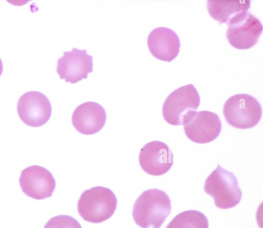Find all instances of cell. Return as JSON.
<instances>
[{"label": "cell", "mask_w": 263, "mask_h": 228, "mask_svg": "<svg viewBox=\"0 0 263 228\" xmlns=\"http://www.w3.org/2000/svg\"><path fill=\"white\" fill-rule=\"evenodd\" d=\"M204 190L213 197L215 205L221 209L235 206L239 203L242 196L235 176L219 164L206 178Z\"/></svg>", "instance_id": "3"}, {"label": "cell", "mask_w": 263, "mask_h": 228, "mask_svg": "<svg viewBox=\"0 0 263 228\" xmlns=\"http://www.w3.org/2000/svg\"><path fill=\"white\" fill-rule=\"evenodd\" d=\"M226 36L230 44L238 49H248L258 42L262 26L258 18L252 14L242 12L228 23Z\"/></svg>", "instance_id": "6"}, {"label": "cell", "mask_w": 263, "mask_h": 228, "mask_svg": "<svg viewBox=\"0 0 263 228\" xmlns=\"http://www.w3.org/2000/svg\"><path fill=\"white\" fill-rule=\"evenodd\" d=\"M139 161L142 170L153 176L167 172L173 164V154L168 146L160 141H152L141 149Z\"/></svg>", "instance_id": "11"}, {"label": "cell", "mask_w": 263, "mask_h": 228, "mask_svg": "<svg viewBox=\"0 0 263 228\" xmlns=\"http://www.w3.org/2000/svg\"><path fill=\"white\" fill-rule=\"evenodd\" d=\"M19 182L23 192L37 200L51 197L55 188V180L51 173L39 165H32L23 170Z\"/></svg>", "instance_id": "9"}, {"label": "cell", "mask_w": 263, "mask_h": 228, "mask_svg": "<svg viewBox=\"0 0 263 228\" xmlns=\"http://www.w3.org/2000/svg\"><path fill=\"white\" fill-rule=\"evenodd\" d=\"M3 70V63L2 61L0 58V76L1 75Z\"/></svg>", "instance_id": "17"}, {"label": "cell", "mask_w": 263, "mask_h": 228, "mask_svg": "<svg viewBox=\"0 0 263 228\" xmlns=\"http://www.w3.org/2000/svg\"><path fill=\"white\" fill-rule=\"evenodd\" d=\"M206 217L196 210L183 212L176 216L166 228H208Z\"/></svg>", "instance_id": "15"}, {"label": "cell", "mask_w": 263, "mask_h": 228, "mask_svg": "<svg viewBox=\"0 0 263 228\" xmlns=\"http://www.w3.org/2000/svg\"><path fill=\"white\" fill-rule=\"evenodd\" d=\"M199 104V93L193 85L181 87L172 92L164 102L163 118L170 125H183Z\"/></svg>", "instance_id": "4"}, {"label": "cell", "mask_w": 263, "mask_h": 228, "mask_svg": "<svg viewBox=\"0 0 263 228\" xmlns=\"http://www.w3.org/2000/svg\"><path fill=\"white\" fill-rule=\"evenodd\" d=\"M183 126L187 138L198 143L213 141L221 130V122L218 115L208 111L195 112Z\"/></svg>", "instance_id": "8"}, {"label": "cell", "mask_w": 263, "mask_h": 228, "mask_svg": "<svg viewBox=\"0 0 263 228\" xmlns=\"http://www.w3.org/2000/svg\"><path fill=\"white\" fill-rule=\"evenodd\" d=\"M92 57L86 50L73 48L65 51L58 60L57 72L61 79L66 82L76 83L87 78V74L92 71Z\"/></svg>", "instance_id": "10"}, {"label": "cell", "mask_w": 263, "mask_h": 228, "mask_svg": "<svg viewBox=\"0 0 263 228\" xmlns=\"http://www.w3.org/2000/svg\"><path fill=\"white\" fill-rule=\"evenodd\" d=\"M44 228H82L80 223L68 215H59L49 219Z\"/></svg>", "instance_id": "16"}, {"label": "cell", "mask_w": 263, "mask_h": 228, "mask_svg": "<svg viewBox=\"0 0 263 228\" xmlns=\"http://www.w3.org/2000/svg\"><path fill=\"white\" fill-rule=\"evenodd\" d=\"M249 0H209L207 9L211 16L220 24L228 23L238 14L247 12Z\"/></svg>", "instance_id": "14"}, {"label": "cell", "mask_w": 263, "mask_h": 228, "mask_svg": "<svg viewBox=\"0 0 263 228\" xmlns=\"http://www.w3.org/2000/svg\"><path fill=\"white\" fill-rule=\"evenodd\" d=\"M17 111L24 123L30 127H39L48 121L52 109L46 96L38 91H29L19 98Z\"/></svg>", "instance_id": "7"}, {"label": "cell", "mask_w": 263, "mask_h": 228, "mask_svg": "<svg viewBox=\"0 0 263 228\" xmlns=\"http://www.w3.org/2000/svg\"><path fill=\"white\" fill-rule=\"evenodd\" d=\"M147 45L154 57L170 62L178 55L180 43L178 36L173 30L166 27H158L149 34Z\"/></svg>", "instance_id": "13"}, {"label": "cell", "mask_w": 263, "mask_h": 228, "mask_svg": "<svg viewBox=\"0 0 263 228\" xmlns=\"http://www.w3.org/2000/svg\"><path fill=\"white\" fill-rule=\"evenodd\" d=\"M171 211V200L166 193L157 189H149L136 200L133 217L141 228H159Z\"/></svg>", "instance_id": "1"}, {"label": "cell", "mask_w": 263, "mask_h": 228, "mask_svg": "<svg viewBox=\"0 0 263 228\" xmlns=\"http://www.w3.org/2000/svg\"><path fill=\"white\" fill-rule=\"evenodd\" d=\"M223 113L227 122L240 129L253 128L260 121L262 110L259 101L246 94L229 98L223 105Z\"/></svg>", "instance_id": "5"}, {"label": "cell", "mask_w": 263, "mask_h": 228, "mask_svg": "<svg viewBox=\"0 0 263 228\" xmlns=\"http://www.w3.org/2000/svg\"><path fill=\"white\" fill-rule=\"evenodd\" d=\"M106 120L104 108L93 101L84 102L78 106L72 115V123L79 133L92 135L99 132Z\"/></svg>", "instance_id": "12"}, {"label": "cell", "mask_w": 263, "mask_h": 228, "mask_svg": "<svg viewBox=\"0 0 263 228\" xmlns=\"http://www.w3.org/2000/svg\"><path fill=\"white\" fill-rule=\"evenodd\" d=\"M117 205L113 192L103 186H95L86 190L78 202V211L85 221L98 223L112 216Z\"/></svg>", "instance_id": "2"}]
</instances>
